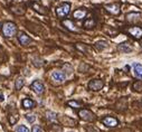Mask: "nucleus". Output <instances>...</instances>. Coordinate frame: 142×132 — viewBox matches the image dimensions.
<instances>
[{
  "label": "nucleus",
  "mask_w": 142,
  "mask_h": 132,
  "mask_svg": "<svg viewBox=\"0 0 142 132\" xmlns=\"http://www.w3.org/2000/svg\"><path fill=\"white\" fill-rule=\"evenodd\" d=\"M2 35L9 38V37H14L17 34V26L11 21H7L2 25Z\"/></svg>",
  "instance_id": "f257e3e1"
},
{
  "label": "nucleus",
  "mask_w": 142,
  "mask_h": 132,
  "mask_svg": "<svg viewBox=\"0 0 142 132\" xmlns=\"http://www.w3.org/2000/svg\"><path fill=\"white\" fill-rule=\"evenodd\" d=\"M78 116L86 122H93V121H95V119H96L94 113L91 110H87V109H82V110L78 111Z\"/></svg>",
  "instance_id": "f03ea898"
},
{
  "label": "nucleus",
  "mask_w": 142,
  "mask_h": 132,
  "mask_svg": "<svg viewBox=\"0 0 142 132\" xmlns=\"http://www.w3.org/2000/svg\"><path fill=\"white\" fill-rule=\"evenodd\" d=\"M69 10H70V3L65 2V3H63L62 6L56 8V15H57L58 18H64L69 14Z\"/></svg>",
  "instance_id": "7ed1b4c3"
},
{
  "label": "nucleus",
  "mask_w": 142,
  "mask_h": 132,
  "mask_svg": "<svg viewBox=\"0 0 142 132\" xmlns=\"http://www.w3.org/2000/svg\"><path fill=\"white\" fill-rule=\"evenodd\" d=\"M104 86V82L100 78H95V80H92L91 82L88 83V89L91 91H94V92H98L101 91Z\"/></svg>",
  "instance_id": "20e7f679"
},
{
  "label": "nucleus",
  "mask_w": 142,
  "mask_h": 132,
  "mask_svg": "<svg viewBox=\"0 0 142 132\" xmlns=\"http://www.w3.org/2000/svg\"><path fill=\"white\" fill-rule=\"evenodd\" d=\"M102 123L107 128H115L119 125V120L113 116H105L102 119Z\"/></svg>",
  "instance_id": "39448f33"
},
{
  "label": "nucleus",
  "mask_w": 142,
  "mask_h": 132,
  "mask_svg": "<svg viewBox=\"0 0 142 132\" xmlns=\"http://www.w3.org/2000/svg\"><path fill=\"white\" fill-rule=\"evenodd\" d=\"M30 89H31L36 94H38V95H40V94H43V93L45 92V86H44V84H43V83L40 82V81H38V80H36V81L33 82V84L30 85Z\"/></svg>",
  "instance_id": "423d86ee"
},
{
  "label": "nucleus",
  "mask_w": 142,
  "mask_h": 132,
  "mask_svg": "<svg viewBox=\"0 0 142 132\" xmlns=\"http://www.w3.org/2000/svg\"><path fill=\"white\" fill-rule=\"evenodd\" d=\"M104 8L106 9V11H109L110 14L114 15V16H118V15H120V12H121L120 5H119V3H110V5H105Z\"/></svg>",
  "instance_id": "0eeeda50"
},
{
  "label": "nucleus",
  "mask_w": 142,
  "mask_h": 132,
  "mask_svg": "<svg viewBox=\"0 0 142 132\" xmlns=\"http://www.w3.org/2000/svg\"><path fill=\"white\" fill-rule=\"evenodd\" d=\"M128 33L135 39H141L142 38V28L141 27H137V26H134V27H130L128 29Z\"/></svg>",
  "instance_id": "6e6552de"
},
{
  "label": "nucleus",
  "mask_w": 142,
  "mask_h": 132,
  "mask_svg": "<svg viewBox=\"0 0 142 132\" xmlns=\"http://www.w3.org/2000/svg\"><path fill=\"white\" fill-rule=\"evenodd\" d=\"M18 40H19L20 45H22V46H27V45H29L33 41V39L30 38L29 36H27L25 33H19L18 34Z\"/></svg>",
  "instance_id": "1a4fd4ad"
},
{
  "label": "nucleus",
  "mask_w": 142,
  "mask_h": 132,
  "mask_svg": "<svg viewBox=\"0 0 142 132\" xmlns=\"http://www.w3.org/2000/svg\"><path fill=\"white\" fill-rule=\"evenodd\" d=\"M86 14H87V10L85 8L76 9L75 11H74V14H73V18H75V19H77V20H81V19H83V18L86 16Z\"/></svg>",
  "instance_id": "9d476101"
},
{
  "label": "nucleus",
  "mask_w": 142,
  "mask_h": 132,
  "mask_svg": "<svg viewBox=\"0 0 142 132\" xmlns=\"http://www.w3.org/2000/svg\"><path fill=\"white\" fill-rule=\"evenodd\" d=\"M65 74L63 72H59V71H55L51 73V78L55 81V82H58V83H62L63 81L65 80Z\"/></svg>",
  "instance_id": "9b49d317"
},
{
  "label": "nucleus",
  "mask_w": 142,
  "mask_h": 132,
  "mask_svg": "<svg viewBox=\"0 0 142 132\" xmlns=\"http://www.w3.org/2000/svg\"><path fill=\"white\" fill-rule=\"evenodd\" d=\"M61 122L64 124L66 127H75L76 125V121L75 120H73L72 118H69V116L67 115H64L61 118Z\"/></svg>",
  "instance_id": "f8f14e48"
},
{
  "label": "nucleus",
  "mask_w": 142,
  "mask_h": 132,
  "mask_svg": "<svg viewBox=\"0 0 142 132\" xmlns=\"http://www.w3.org/2000/svg\"><path fill=\"white\" fill-rule=\"evenodd\" d=\"M75 48L77 51H80L81 53H83V54H91V47L87 46V45H85V44H81V43H77L75 45Z\"/></svg>",
  "instance_id": "ddd939ff"
},
{
  "label": "nucleus",
  "mask_w": 142,
  "mask_h": 132,
  "mask_svg": "<svg viewBox=\"0 0 142 132\" xmlns=\"http://www.w3.org/2000/svg\"><path fill=\"white\" fill-rule=\"evenodd\" d=\"M21 105L24 109H33V108H35L36 102L33 101L31 99H29V97H26V99L21 101Z\"/></svg>",
  "instance_id": "4468645a"
},
{
  "label": "nucleus",
  "mask_w": 142,
  "mask_h": 132,
  "mask_svg": "<svg viewBox=\"0 0 142 132\" xmlns=\"http://www.w3.org/2000/svg\"><path fill=\"white\" fill-rule=\"evenodd\" d=\"M30 5H31V8L35 10V11H37V12H39V14H42V15H46V14H47V10L45 9L42 5H39L38 2L33 1Z\"/></svg>",
  "instance_id": "2eb2a0df"
},
{
  "label": "nucleus",
  "mask_w": 142,
  "mask_h": 132,
  "mask_svg": "<svg viewBox=\"0 0 142 132\" xmlns=\"http://www.w3.org/2000/svg\"><path fill=\"white\" fill-rule=\"evenodd\" d=\"M95 26H96V20L94 18H87V19L83 22V27L85 29H91L93 27H95Z\"/></svg>",
  "instance_id": "dca6fc26"
},
{
  "label": "nucleus",
  "mask_w": 142,
  "mask_h": 132,
  "mask_svg": "<svg viewBox=\"0 0 142 132\" xmlns=\"http://www.w3.org/2000/svg\"><path fill=\"white\" fill-rule=\"evenodd\" d=\"M118 49L121 53H130V52H132V47L128 43H122L118 46Z\"/></svg>",
  "instance_id": "f3484780"
},
{
  "label": "nucleus",
  "mask_w": 142,
  "mask_h": 132,
  "mask_svg": "<svg viewBox=\"0 0 142 132\" xmlns=\"http://www.w3.org/2000/svg\"><path fill=\"white\" fill-rule=\"evenodd\" d=\"M133 68H134V74H135V76L142 80V65L139 63H134Z\"/></svg>",
  "instance_id": "a211bd4d"
},
{
  "label": "nucleus",
  "mask_w": 142,
  "mask_h": 132,
  "mask_svg": "<svg viewBox=\"0 0 142 132\" xmlns=\"http://www.w3.org/2000/svg\"><path fill=\"white\" fill-rule=\"evenodd\" d=\"M107 47V43L105 40H100V41H96V43L94 44V48L96 51H103V49H105V48Z\"/></svg>",
  "instance_id": "6ab92c4d"
},
{
  "label": "nucleus",
  "mask_w": 142,
  "mask_h": 132,
  "mask_svg": "<svg viewBox=\"0 0 142 132\" xmlns=\"http://www.w3.org/2000/svg\"><path fill=\"white\" fill-rule=\"evenodd\" d=\"M141 17V15L139 12H131L126 15V20L128 21H135Z\"/></svg>",
  "instance_id": "aec40b11"
},
{
  "label": "nucleus",
  "mask_w": 142,
  "mask_h": 132,
  "mask_svg": "<svg viewBox=\"0 0 142 132\" xmlns=\"http://www.w3.org/2000/svg\"><path fill=\"white\" fill-rule=\"evenodd\" d=\"M24 85H25V81H24V78L22 77H18L17 80L15 81V89L18 90V91L24 87Z\"/></svg>",
  "instance_id": "412c9836"
},
{
  "label": "nucleus",
  "mask_w": 142,
  "mask_h": 132,
  "mask_svg": "<svg viewBox=\"0 0 142 132\" xmlns=\"http://www.w3.org/2000/svg\"><path fill=\"white\" fill-rule=\"evenodd\" d=\"M46 118L47 120H49V121H57V114H56L55 112H51V111H47L46 112Z\"/></svg>",
  "instance_id": "4be33fe9"
},
{
  "label": "nucleus",
  "mask_w": 142,
  "mask_h": 132,
  "mask_svg": "<svg viewBox=\"0 0 142 132\" xmlns=\"http://www.w3.org/2000/svg\"><path fill=\"white\" fill-rule=\"evenodd\" d=\"M132 89L135 92H142V81H135L132 84Z\"/></svg>",
  "instance_id": "5701e85b"
},
{
  "label": "nucleus",
  "mask_w": 142,
  "mask_h": 132,
  "mask_svg": "<svg viewBox=\"0 0 142 132\" xmlns=\"http://www.w3.org/2000/svg\"><path fill=\"white\" fill-rule=\"evenodd\" d=\"M63 24L65 25V27H67L69 29V30H72V32H78L77 29L75 28V25L73 26V22H72V20H65Z\"/></svg>",
  "instance_id": "b1692460"
},
{
  "label": "nucleus",
  "mask_w": 142,
  "mask_h": 132,
  "mask_svg": "<svg viewBox=\"0 0 142 132\" xmlns=\"http://www.w3.org/2000/svg\"><path fill=\"white\" fill-rule=\"evenodd\" d=\"M67 104H68L69 106L74 108V109H78V108L82 106V103L81 102H78V101H68L67 102Z\"/></svg>",
  "instance_id": "393cba45"
},
{
  "label": "nucleus",
  "mask_w": 142,
  "mask_h": 132,
  "mask_svg": "<svg viewBox=\"0 0 142 132\" xmlns=\"http://www.w3.org/2000/svg\"><path fill=\"white\" fill-rule=\"evenodd\" d=\"M17 121H18V115L17 114H10L9 115V122L12 124H16L17 123Z\"/></svg>",
  "instance_id": "a878e982"
},
{
  "label": "nucleus",
  "mask_w": 142,
  "mask_h": 132,
  "mask_svg": "<svg viewBox=\"0 0 142 132\" xmlns=\"http://www.w3.org/2000/svg\"><path fill=\"white\" fill-rule=\"evenodd\" d=\"M34 63V66H36V67H42L43 65V59L42 58H35L33 61Z\"/></svg>",
  "instance_id": "bb28decb"
},
{
  "label": "nucleus",
  "mask_w": 142,
  "mask_h": 132,
  "mask_svg": "<svg viewBox=\"0 0 142 132\" xmlns=\"http://www.w3.org/2000/svg\"><path fill=\"white\" fill-rule=\"evenodd\" d=\"M15 132H29V130L27 129V127H25V125H18Z\"/></svg>",
  "instance_id": "cd10ccee"
},
{
  "label": "nucleus",
  "mask_w": 142,
  "mask_h": 132,
  "mask_svg": "<svg viewBox=\"0 0 142 132\" xmlns=\"http://www.w3.org/2000/svg\"><path fill=\"white\" fill-rule=\"evenodd\" d=\"M26 120H27L29 123H33V122H35L36 116L34 114H27V115H26Z\"/></svg>",
  "instance_id": "c85d7f7f"
},
{
  "label": "nucleus",
  "mask_w": 142,
  "mask_h": 132,
  "mask_svg": "<svg viewBox=\"0 0 142 132\" xmlns=\"http://www.w3.org/2000/svg\"><path fill=\"white\" fill-rule=\"evenodd\" d=\"M31 132H43V129L39 125H34L31 129Z\"/></svg>",
  "instance_id": "c756f323"
},
{
  "label": "nucleus",
  "mask_w": 142,
  "mask_h": 132,
  "mask_svg": "<svg viewBox=\"0 0 142 132\" xmlns=\"http://www.w3.org/2000/svg\"><path fill=\"white\" fill-rule=\"evenodd\" d=\"M5 101V96H3V94H0V102H3Z\"/></svg>",
  "instance_id": "7c9ffc66"
},
{
  "label": "nucleus",
  "mask_w": 142,
  "mask_h": 132,
  "mask_svg": "<svg viewBox=\"0 0 142 132\" xmlns=\"http://www.w3.org/2000/svg\"><path fill=\"white\" fill-rule=\"evenodd\" d=\"M141 130H142V124H141Z\"/></svg>",
  "instance_id": "2f4dec72"
},
{
  "label": "nucleus",
  "mask_w": 142,
  "mask_h": 132,
  "mask_svg": "<svg viewBox=\"0 0 142 132\" xmlns=\"http://www.w3.org/2000/svg\"><path fill=\"white\" fill-rule=\"evenodd\" d=\"M6 132H8V131H6Z\"/></svg>",
  "instance_id": "473e14b6"
},
{
  "label": "nucleus",
  "mask_w": 142,
  "mask_h": 132,
  "mask_svg": "<svg viewBox=\"0 0 142 132\" xmlns=\"http://www.w3.org/2000/svg\"><path fill=\"white\" fill-rule=\"evenodd\" d=\"M141 104H142V102H141Z\"/></svg>",
  "instance_id": "72a5a7b5"
},
{
  "label": "nucleus",
  "mask_w": 142,
  "mask_h": 132,
  "mask_svg": "<svg viewBox=\"0 0 142 132\" xmlns=\"http://www.w3.org/2000/svg\"><path fill=\"white\" fill-rule=\"evenodd\" d=\"M0 26H1V25H0Z\"/></svg>",
  "instance_id": "f704fd0d"
}]
</instances>
